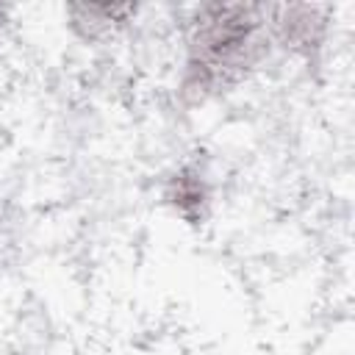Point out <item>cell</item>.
<instances>
[{
	"instance_id": "6da1fadb",
	"label": "cell",
	"mask_w": 355,
	"mask_h": 355,
	"mask_svg": "<svg viewBox=\"0 0 355 355\" xmlns=\"http://www.w3.org/2000/svg\"><path fill=\"white\" fill-rule=\"evenodd\" d=\"M252 28L247 8H208L191 39L189 86L214 89L225 83L230 72L244 67L252 44Z\"/></svg>"
},
{
	"instance_id": "7a4b0ae2",
	"label": "cell",
	"mask_w": 355,
	"mask_h": 355,
	"mask_svg": "<svg viewBox=\"0 0 355 355\" xmlns=\"http://www.w3.org/2000/svg\"><path fill=\"white\" fill-rule=\"evenodd\" d=\"M169 202L175 205V211L186 219H197L202 216V208L208 202V189H205V180L197 169H180L175 178H172V186H169Z\"/></svg>"
}]
</instances>
